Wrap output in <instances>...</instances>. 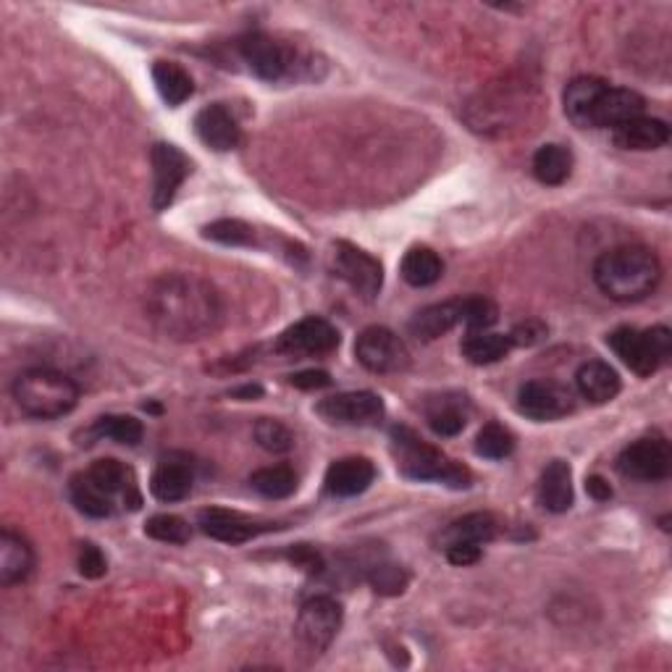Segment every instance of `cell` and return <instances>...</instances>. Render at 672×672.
<instances>
[{
    "mask_svg": "<svg viewBox=\"0 0 672 672\" xmlns=\"http://www.w3.org/2000/svg\"><path fill=\"white\" fill-rule=\"evenodd\" d=\"M334 271L357 297L376 299L384 287V268L374 255L349 242L334 245Z\"/></svg>",
    "mask_w": 672,
    "mask_h": 672,
    "instance_id": "9c48e42d",
    "label": "cell"
},
{
    "mask_svg": "<svg viewBox=\"0 0 672 672\" xmlns=\"http://www.w3.org/2000/svg\"><path fill=\"white\" fill-rule=\"evenodd\" d=\"M391 457H395L399 474L410 481H436L452 486V489H468L470 486L468 468L449 460L441 449L428 445L407 426L391 428Z\"/></svg>",
    "mask_w": 672,
    "mask_h": 672,
    "instance_id": "3957f363",
    "label": "cell"
},
{
    "mask_svg": "<svg viewBox=\"0 0 672 672\" xmlns=\"http://www.w3.org/2000/svg\"><path fill=\"white\" fill-rule=\"evenodd\" d=\"M576 386L581 391V397L591 405H604L612 403L620 395V376L610 363L604 360H589L578 368L576 374Z\"/></svg>",
    "mask_w": 672,
    "mask_h": 672,
    "instance_id": "d6986e66",
    "label": "cell"
},
{
    "mask_svg": "<svg viewBox=\"0 0 672 672\" xmlns=\"http://www.w3.org/2000/svg\"><path fill=\"white\" fill-rule=\"evenodd\" d=\"M445 549H447V560L452 562L455 568H468V564H476L481 560V547L478 544H465V541H460V544H449Z\"/></svg>",
    "mask_w": 672,
    "mask_h": 672,
    "instance_id": "7bdbcfd3",
    "label": "cell"
},
{
    "mask_svg": "<svg viewBox=\"0 0 672 672\" xmlns=\"http://www.w3.org/2000/svg\"><path fill=\"white\" fill-rule=\"evenodd\" d=\"M145 313L155 332L171 342L211 336L224 318L216 287L197 274H163L147 287Z\"/></svg>",
    "mask_w": 672,
    "mask_h": 672,
    "instance_id": "6da1fadb",
    "label": "cell"
},
{
    "mask_svg": "<svg viewBox=\"0 0 672 672\" xmlns=\"http://www.w3.org/2000/svg\"><path fill=\"white\" fill-rule=\"evenodd\" d=\"M497 320H499V310L491 299L486 297L460 299V324L468 326V332H489Z\"/></svg>",
    "mask_w": 672,
    "mask_h": 672,
    "instance_id": "8d00e7d4",
    "label": "cell"
},
{
    "mask_svg": "<svg viewBox=\"0 0 672 672\" xmlns=\"http://www.w3.org/2000/svg\"><path fill=\"white\" fill-rule=\"evenodd\" d=\"M618 474L641 483L664 481L672 474V449L664 439H639L618 457Z\"/></svg>",
    "mask_w": 672,
    "mask_h": 672,
    "instance_id": "30bf717a",
    "label": "cell"
},
{
    "mask_svg": "<svg viewBox=\"0 0 672 672\" xmlns=\"http://www.w3.org/2000/svg\"><path fill=\"white\" fill-rule=\"evenodd\" d=\"M342 628V604L332 597H313L297 614L295 635L310 656H320L332 646Z\"/></svg>",
    "mask_w": 672,
    "mask_h": 672,
    "instance_id": "8992f818",
    "label": "cell"
},
{
    "mask_svg": "<svg viewBox=\"0 0 672 672\" xmlns=\"http://www.w3.org/2000/svg\"><path fill=\"white\" fill-rule=\"evenodd\" d=\"M510 334H495V332H468L462 339V357L474 366H491V363L505 360L512 349Z\"/></svg>",
    "mask_w": 672,
    "mask_h": 672,
    "instance_id": "f546056e",
    "label": "cell"
},
{
    "mask_svg": "<svg viewBox=\"0 0 672 672\" xmlns=\"http://www.w3.org/2000/svg\"><path fill=\"white\" fill-rule=\"evenodd\" d=\"M539 502L549 512H568L573 507V470L564 460H552L539 481Z\"/></svg>",
    "mask_w": 672,
    "mask_h": 672,
    "instance_id": "7402d4cb",
    "label": "cell"
},
{
    "mask_svg": "<svg viewBox=\"0 0 672 672\" xmlns=\"http://www.w3.org/2000/svg\"><path fill=\"white\" fill-rule=\"evenodd\" d=\"M34 568V552L24 536L13 533L6 528L0 533V583L17 586L27 581Z\"/></svg>",
    "mask_w": 672,
    "mask_h": 672,
    "instance_id": "ffe728a7",
    "label": "cell"
},
{
    "mask_svg": "<svg viewBox=\"0 0 672 672\" xmlns=\"http://www.w3.org/2000/svg\"><path fill=\"white\" fill-rule=\"evenodd\" d=\"M253 434H255L257 445L266 449V452L284 455V452H289L292 447H295V436H292L289 428L276 418H261L255 424Z\"/></svg>",
    "mask_w": 672,
    "mask_h": 672,
    "instance_id": "74e56055",
    "label": "cell"
},
{
    "mask_svg": "<svg viewBox=\"0 0 672 672\" xmlns=\"http://www.w3.org/2000/svg\"><path fill=\"white\" fill-rule=\"evenodd\" d=\"M607 90V82L599 80V77H576L573 82L564 88V116L578 129H591V113L593 105L602 92Z\"/></svg>",
    "mask_w": 672,
    "mask_h": 672,
    "instance_id": "603a6c76",
    "label": "cell"
},
{
    "mask_svg": "<svg viewBox=\"0 0 672 672\" xmlns=\"http://www.w3.org/2000/svg\"><path fill=\"white\" fill-rule=\"evenodd\" d=\"M607 345L633 374L652 376L672 355V334L668 326H654L641 332L633 326H620L607 336Z\"/></svg>",
    "mask_w": 672,
    "mask_h": 672,
    "instance_id": "5b68a950",
    "label": "cell"
},
{
    "mask_svg": "<svg viewBox=\"0 0 672 672\" xmlns=\"http://www.w3.org/2000/svg\"><path fill=\"white\" fill-rule=\"evenodd\" d=\"M316 413L326 424L366 428L381 424L386 407L384 399L374 395V391H345V395L320 399Z\"/></svg>",
    "mask_w": 672,
    "mask_h": 672,
    "instance_id": "8fae6325",
    "label": "cell"
},
{
    "mask_svg": "<svg viewBox=\"0 0 672 672\" xmlns=\"http://www.w3.org/2000/svg\"><path fill=\"white\" fill-rule=\"evenodd\" d=\"M261 395H263L261 386H253V384H247V386H242V389H234L232 391V397H237V399H255V397H261Z\"/></svg>",
    "mask_w": 672,
    "mask_h": 672,
    "instance_id": "7dc6e473",
    "label": "cell"
},
{
    "mask_svg": "<svg viewBox=\"0 0 672 672\" xmlns=\"http://www.w3.org/2000/svg\"><path fill=\"white\" fill-rule=\"evenodd\" d=\"M368 583L374 586V591L381 593V597H399V593L407 589V583H410V576H407V570L399 568V564L378 562L370 568Z\"/></svg>",
    "mask_w": 672,
    "mask_h": 672,
    "instance_id": "ab89813d",
    "label": "cell"
},
{
    "mask_svg": "<svg viewBox=\"0 0 672 672\" xmlns=\"http://www.w3.org/2000/svg\"><path fill=\"white\" fill-rule=\"evenodd\" d=\"M242 59L253 74L261 77L266 82H282L287 77L295 74L297 67V53L289 45H284L282 40L271 38L266 32H253L240 42Z\"/></svg>",
    "mask_w": 672,
    "mask_h": 672,
    "instance_id": "ba28073f",
    "label": "cell"
},
{
    "mask_svg": "<svg viewBox=\"0 0 672 672\" xmlns=\"http://www.w3.org/2000/svg\"><path fill=\"white\" fill-rule=\"evenodd\" d=\"M457 324H460V299H449V303H436L418 310L410 320V334L424 342H434L452 332Z\"/></svg>",
    "mask_w": 672,
    "mask_h": 672,
    "instance_id": "484cf974",
    "label": "cell"
},
{
    "mask_svg": "<svg viewBox=\"0 0 672 672\" xmlns=\"http://www.w3.org/2000/svg\"><path fill=\"white\" fill-rule=\"evenodd\" d=\"M374 481L376 468L368 457H342V460L328 465L326 470V491L339 499L363 495Z\"/></svg>",
    "mask_w": 672,
    "mask_h": 672,
    "instance_id": "ac0fdd59",
    "label": "cell"
},
{
    "mask_svg": "<svg viewBox=\"0 0 672 672\" xmlns=\"http://www.w3.org/2000/svg\"><path fill=\"white\" fill-rule=\"evenodd\" d=\"M92 434L100 436V439L116 441V445L138 447L142 436H145V426L134 416H103L95 420Z\"/></svg>",
    "mask_w": 672,
    "mask_h": 672,
    "instance_id": "836d02e7",
    "label": "cell"
},
{
    "mask_svg": "<svg viewBox=\"0 0 672 672\" xmlns=\"http://www.w3.org/2000/svg\"><path fill=\"white\" fill-rule=\"evenodd\" d=\"M192 483H195V476H192V468L187 462L166 460L159 465V470L150 478V495L166 505L182 502V499L190 497Z\"/></svg>",
    "mask_w": 672,
    "mask_h": 672,
    "instance_id": "d4e9b609",
    "label": "cell"
},
{
    "mask_svg": "<svg viewBox=\"0 0 672 672\" xmlns=\"http://www.w3.org/2000/svg\"><path fill=\"white\" fill-rule=\"evenodd\" d=\"M195 134L205 147L216 150V153H226L234 150L242 140V129L237 119L232 116V111L226 105L213 103L205 105L203 111L195 116Z\"/></svg>",
    "mask_w": 672,
    "mask_h": 672,
    "instance_id": "e0dca14e",
    "label": "cell"
},
{
    "mask_svg": "<svg viewBox=\"0 0 672 672\" xmlns=\"http://www.w3.org/2000/svg\"><path fill=\"white\" fill-rule=\"evenodd\" d=\"M203 237L211 242H218V245H226V247H257L261 245V242H257L255 228L237 218L213 221V224L203 228Z\"/></svg>",
    "mask_w": 672,
    "mask_h": 672,
    "instance_id": "e575fe53",
    "label": "cell"
},
{
    "mask_svg": "<svg viewBox=\"0 0 672 672\" xmlns=\"http://www.w3.org/2000/svg\"><path fill=\"white\" fill-rule=\"evenodd\" d=\"M109 570L105 554L95 544H82L80 549V573L84 578H103Z\"/></svg>",
    "mask_w": 672,
    "mask_h": 672,
    "instance_id": "60d3db41",
    "label": "cell"
},
{
    "mask_svg": "<svg viewBox=\"0 0 672 672\" xmlns=\"http://www.w3.org/2000/svg\"><path fill=\"white\" fill-rule=\"evenodd\" d=\"M289 384L305 391L326 389V386H332V376H328L326 370H303V374L289 376Z\"/></svg>",
    "mask_w": 672,
    "mask_h": 672,
    "instance_id": "ee69618b",
    "label": "cell"
},
{
    "mask_svg": "<svg viewBox=\"0 0 672 672\" xmlns=\"http://www.w3.org/2000/svg\"><path fill=\"white\" fill-rule=\"evenodd\" d=\"M250 486L266 499H287L297 491V476L289 465H274V468H263L253 474Z\"/></svg>",
    "mask_w": 672,
    "mask_h": 672,
    "instance_id": "d6a6232c",
    "label": "cell"
},
{
    "mask_svg": "<svg viewBox=\"0 0 672 672\" xmlns=\"http://www.w3.org/2000/svg\"><path fill=\"white\" fill-rule=\"evenodd\" d=\"M573 174V153L564 145H544L533 155V176L547 187H560Z\"/></svg>",
    "mask_w": 672,
    "mask_h": 672,
    "instance_id": "1f68e13d",
    "label": "cell"
},
{
    "mask_svg": "<svg viewBox=\"0 0 672 672\" xmlns=\"http://www.w3.org/2000/svg\"><path fill=\"white\" fill-rule=\"evenodd\" d=\"M515 449V436L502 424H486L476 436V452L486 460H505Z\"/></svg>",
    "mask_w": 672,
    "mask_h": 672,
    "instance_id": "d590c367",
    "label": "cell"
},
{
    "mask_svg": "<svg viewBox=\"0 0 672 672\" xmlns=\"http://www.w3.org/2000/svg\"><path fill=\"white\" fill-rule=\"evenodd\" d=\"M497 531H499V523H497L495 515L470 512V515H465V518L447 526V531L441 533V544L449 547V544H460V541H465V544L483 547L495 539Z\"/></svg>",
    "mask_w": 672,
    "mask_h": 672,
    "instance_id": "4316f807",
    "label": "cell"
},
{
    "mask_svg": "<svg viewBox=\"0 0 672 672\" xmlns=\"http://www.w3.org/2000/svg\"><path fill=\"white\" fill-rule=\"evenodd\" d=\"M399 274H403L410 287L424 289L445 276V263H441V257L436 255L431 247H413L405 253Z\"/></svg>",
    "mask_w": 672,
    "mask_h": 672,
    "instance_id": "f1b7e54d",
    "label": "cell"
},
{
    "mask_svg": "<svg viewBox=\"0 0 672 672\" xmlns=\"http://www.w3.org/2000/svg\"><path fill=\"white\" fill-rule=\"evenodd\" d=\"M662 278V263L654 250L623 245L607 250L593 263V282L614 303H639L656 289Z\"/></svg>",
    "mask_w": 672,
    "mask_h": 672,
    "instance_id": "7a4b0ae2",
    "label": "cell"
},
{
    "mask_svg": "<svg viewBox=\"0 0 672 672\" xmlns=\"http://www.w3.org/2000/svg\"><path fill=\"white\" fill-rule=\"evenodd\" d=\"M292 560H295L297 564H303V568L310 570V573H320V568H324L320 554L313 552L310 547H297L295 552H292Z\"/></svg>",
    "mask_w": 672,
    "mask_h": 672,
    "instance_id": "f6af8a7d",
    "label": "cell"
},
{
    "mask_svg": "<svg viewBox=\"0 0 672 672\" xmlns=\"http://www.w3.org/2000/svg\"><path fill=\"white\" fill-rule=\"evenodd\" d=\"M69 495H71V502H74L77 510L88 515V518L103 520V518H111L113 510H116V499H113L111 495H105V491L100 489V486L88 476V470L71 478Z\"/></svg>",
    "mask_w": 672,
    "mask_h": 672,
    "instance_id": "83f0119b",
    "label": "cell"
},
{
    "mask_svg": "<svg viewBox=\"0 0 672 672\" xmlns=\"http://www.w3.org/2000/svg\"><path fill=\"white\" fill-rule=\"evenodd\" d=\"M153 82H155V90H159V95L163 98V103H169L171 109L182 105L184 100H190L192 92H195L192 77L174 61H155L153 63Z\"/></svg>",
    "mask_w": 672,
    "mask_h": 672,
    "instance_id": "4dcf8cb0",
    "label": "cell"
},
{
    "mask_svg": "<svg viewBox=\"0 0 672 672\" xmlns=\"http://www.w3.org/2000/svg\"><path fill=\"white\" fill-rule=\"evenodd\" d=\"M468 410L470 403L465 395H439L431 397L426 403V420L434 428V434L439 436H457L468 424Z\"/></svg>",
    "mask_w": 672,
    "mask_h": 672,
    "instance_id": "cb8c5ba5",
    "label": "cell"
},
{
    "mask_svg": "<svg viewBox=\"0 0 672 672\" xmlns=\"http://www.w3.org/2000/svg\"><path fill=\"white\" fill-rule=\"evenodd\" d=\"M339 347V332L326 318H303L276 339V353L289 357H320Z\"/></svg>",
    "mask_w": 672,
    "mask_h": 672,
    "instance_id": "7c38bea8",
    "label": "cell"
},
{
    "mask_svg": "<svg viewBox=\"0 0 672 672\" xmlns=\"http://www.w3.org/2000/svg\"><path fill=\"white\" fill-rule=\"evenodd\" d=\"M150 163H153V208L166 211L184 179L190 176L192 161L176 145L159 142L150 150Z\"/></svg>",
    "mask_w": 672,
    "mask_h": 672,
    "instance_id": "5bb4252c",
    "label": "cell"
},
{
    "mask_svg": "<svg viewBox=\"0 0 672 672\" xmlns=\"http://www.w3.org/2000/svg\"><path fill=\"white\" fill-rule=\"evenodd\" d=\"M547 336V326L539 324V320H526V324H520L515 332L510 334L512 345H520V347H533L539 345L541 339Z\"/></svg>",
    "mask_w": 672,
    "mask_h": 672,
    "instance_id": "b9f144b4",
    "label": "cell"
},
{
    "mask_svg": "<svg viewBox=\"0 0 672 672\" xmlns=\"http://www.w3.org/2000/svg\"><path fill=\"white\" fill-rule=\"evenodd\" d=\"M145 533L150 539L163 541V544H187L190 526L179 515H153L145 523Z\"/></svg>",
    "mask_w": 672,
    "mask_h": 672,
    "instance_id": "f35d334b",
    "label": "cell"
},
{
    "mask_svg": "<svg viewBox=\"0 0 672 672\" xmlns=\"http://www.w3.org/2000/svg\"><path fill=\"white\" fill-rule=\"evenodd\" d=\"M11 395L17 399L24 416L34 420H55L69 416L80 403V389L67 374L50 368H32L17 376L11 386Z\"/></svg>",
    "mask_w": 672,
    "mask_h": 672,
    "instance_id": "277c9868",
    "label": "cell"
},
{
    "mask_svg": "<svg viewBox=\"0 0 672 672\" xmlns=\"http://www.w3.org/2000/svg\"><path fill=\"white\" fill-rule=\"evenodd\" d=\"M576 399L570 389H564L557 381H528L518 391V413L536 424H549V420H560L573 413Z\"/></svg>",
    "mask_w": 672,
    "mask_h": 672,
    "instance_id": "4fadbf2b",
    "label": "cell"
},
{
    "mask_svg": "<svg viewBox=\"0 0 672 672\" xmlns=\"http://www.w3.org/2000/svg\"><path fill=\"white\" fill-rule=\"evenodd\" d=\"M614 145L623 150H660L668 145L670 126L662 119L635 116L612 129Z\"/></svg>",
    "mask_w": 672,
    "mask_h": 672,
    "instance_id": "44dd1931",
    "label": "cell"
},
{
    "mask_svg": "<svg viewBox=\"0 0 672 672\" xmlns=\"http://www.w3.org/2000/svg\"><path fill=\"white\" fill-rule=\"evenodd\" d=\"M586 491H589V495H591L593 499H597V502H604V499H610V497H612L610 483H607L602 476H591L589 481H586Z\"/></svg>",
    "mask_w": 672,
    "mask_h": 672,
    "instance_id": "bcb514c9",
    "label": "cell"
},
{
    "mask_svg": "<svg viewBox=\"0 0 672 672\" xmlns=\"http://www.w3.org/2000/svg\"><path fill=\"white\" fill-rule=\"evenodd\" d=\"M197 526L205 536L224 541V544H245V541L255 539V536L268 533L276 528L274 523H263V520H253L234 510H221V507H208V510L200 512Z\"/></svg>",
    "mask_w": 672,
    "mask_h": 672,
    "instance_id": "9a60e30c",
    "label": "cell"
},
{
    "mask_svg": "<svg viewBox=\"0 0 672 672\" xmlns=\"http://www.w3.org/2000/svg\"><path fill=\"white\" fill-rule=\"evenodd\" d=\"M643 109H646V100L639 92L607 84V90L599 95L597 105H593L591 129H618L625 121L643 116Z\"/></svg>",
    "mask_w": 672,
    "mask_h": 672,
    "instance_id": "2e32d148",
    "label": "cell"
},
{
    "mask_svg": "<svg viewBox=\"0 0 672 672\" xmlns=\"http://www.w3.org/2000/svg\"><path fill=\"white\" fill-rule=\"evenodd\" d=\"M355 357L370 374H399L410 366V349L391 328L370 326L357 336Z\"/></svg>",
    "mask_w": 672,
    "mask_h": 672,
    "instance_id": "52a82bcc",
    "label": "cell"
}]
</instances>
